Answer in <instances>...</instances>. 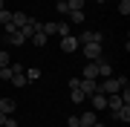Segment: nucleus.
<instances>
[{"label":"nucleus","instance_id":"17","mask_svg":"<svg viewBox=\"0 0 130 127\" xmlns=\"http://www.w3.org/2000/svg\"><path fill=\"white\" fill-rule=\"evenodd\" d=\"M9 43H12V46H23V43H26V38H23L20 32H12V35H9Z\"/></svg>","mask_w":130,"mask_h":127},{"label":"nucleus","instance_id":"27","mask_svg":"<svg viewBox=\"0 0 130 127\" xmlns=\"http://www.w3.org/2000/svg\"><path fill=\"white\" fill-rule=\"evenodd\" d=\"M3 29H6V35H12V32H18V26H14V23H12V20H9V23H6Z\"/></svg>","mask_w":130,"mask_h":127},{"label":"nucleus","instance_id":"16","mask_svg":"<svg viewBox=\"0 0 130 127\" xmlns=\"http://www.w3.org/2000/svg\"><path fill=\"white\" fill-rule=\"evenodd\" d=\"M55 35H61V38L70 35V23H67V20H55Z\"/></svg>","mask_w":130,"mask_h":127},{"label":"nucleus","instance_id":"10","mask_svg":"<svg viewBox=\"0 0 130 127\" xmlns=\"http://www.w3.org/2000/svg\"><path fill=\"white\" fill-rule=\"evenodd\" d=\"M23 75H26V81H29V84H32V81H38L43 72H41V66H26V69H23Z\"/></svg>","mask_w":130,"mask_h":127},{"label":"nucleus","instance_id":"13","mask_svg":"<svg viewBox=\"0 0 130 127\" xmlns=\"http://www.w3.org/2000/svg\"><path fill=\"white\" fill-rule=\"evenodd\" d=\"M67 17H70L67 23H84V20H87V14H84V9H75V12L67 14Z\"/></svg>","mask_w":130,"mask_h":127},{"label":"nucleus","instance_id":"1","mask_svg":"<svg viewBox=\"0 0 130 127\" xmlns=\"http://www.w3.org/2000/svg\"><path fill=\"white\" fill-rule=\"evenodd\" d=\"M121 87H127V78L124 75H119V78L110 75V78H101V81H98V93H101V95H116Z\"/></svg>","mask_w":130,"mask_h":127},{"label":"nucleus","instance_id":"28","mask_svg":"<svg viewBox=\"0 0 130 127\" xmlns=\"http://www.w3.org/2000/svg\"><path fill=\"white\" fill-rule=\"evenodd\" d=\"M67 124H70V127H78V116H70V118H67Z\"/></svg>","mask_w":130,"mask_h":127},{"label":"nucleus","instance_id":"19","mask_svg":"<svg viewBox=\"0 0 130 127\" xmlns=\"http://www.w3.org/2000/svg\"><path fill=\"white\" fill-rule=\"evenodd\" d=\"M107 107H110V110H119V107H121V98H119V93H116V95H107Z\"/></svg>","mask_w":130,"mask_h":127},{"label":"nucleus","instance_id":"20","mask_svg":"<svg viewBox=\"0 0 130 127\" xmlns=\"http://www.w3.org/2000/svg\"><path fill=\"white\" fill-rule=\"evenodd\" d=\"M12 87H29V81H26L23 72H20V75H12Z\"/></svg>","mask_w":130,"mask_h":127},{"label":"nucleus","instance_id":"30","mask_svg":"<svg viewBox=\"0 0 130 127\" xmlns=\"http://www.w3.org/2000/svg\"><path fill=\"white\" fill-rule=\"evenodd\" d=\"M3 124H6V116H3V113H0V127H3Z\"/></svg>","mask_w":130,"mask_h":127},{"label":"nucleus","instance_id":"31","mask_svg":"<svg viewBox=\"0 0 130 127\" xmlns=\"http://www.w3.org/2000/svg\"><path fill=\"white\" fill-rule=\"evenodd\" d=\"M93 127H107V124H101V121H95V124H93Z\"/></svg>","mask_w":130,"mask_h":127},{"label":"nucleus","instance_id":"12","mask_svg":"<svg viewBox=\"0 0 130 127\" xmlns=\"http://www.w3.org/2000/svg\"><path fill=\"white\" fill-rule=\"evenodd\" d=\"M90 98H93V107H95V110H107V95H101V93H93Z\"/></svg>","mask_w":130,"mask_h":127},{"label":"nucleus","instance_id":"6","mask_svg":"<svg viewBox=\"0 0 130 127\" xmlns=\"http://www.w3.org/2000/svg\"><path fill=\"white\" fill-rule=\"evenodd\" d=\"M61 49H64L67 55L75 52V49H78V38H75V35H64V38H61Z\"/></svg>","mask_w":130,"mask_h":127},{"label":"nucleus","instance_id":"26","mask_svg":"<svg viewBox=\"0 0 130 127\" xmlns=\"http://www.w3.org/2000/svg\"><path fill=\"white\" fill-rule=\"evenodd\" d=\"M0 81H12V69H9V66L0 69Z\"/></svg>","mask_w":130,"mask_h":127},{"label":"nucleus","instance_id":"2","mask_svg":"<svg viewBox=\"0 0 130 127\" xmlns=\"http://www.w3.org/2000/svg\"><path fill=\"white\" fill-rule=\"evenodd\" d=\"M75 89H81V93L90 98L93 93H98V81H93V78H78V87H75Z\"/></svg>","mask_w":130,"mask_h":127},{"label":"nucleus","instance_id":"14","mask_svg":"<svg viewBox=\"0 0 130 127\" xmlns=\"http://www.w3.org/2000/svg\"><path fill=\"white\" fill-rule=\"evenodd\" d=\"M110 75H113V66L104 64L101 58H98V78H110Z\"/></svg>","mask_w":130,"mask_h":127},{"label":"nucleus","instance_id":"4","mask_svg":"<svg viewBox=\"0 0 130 127\" xmlns=\"http://www.w3.org/2000/svg\"><path fill=\"white\" fill-rule=\"evenodd\" d=\"M98 121V116H95V110H84V113L78 116V127H93Z\"/></svg>","mask_w":130,"mask_h":127},{"label":"nucleus","instance_id":"24","mask_svg":"<svg viewBox=\"0 0 130 127\" xmlns=\"http://www.w3.org/2000/svg\"><path fill=\"white\" fill-rule=\"evenodd\" d=\"M12 61H9V52L6 49H0V69H3V66H9Z\"/></svg>","mask_w":130,"mask_h":127},{"label":"nucleus","instance_id":"34","mask_svg":"<svg viewBox=\"0 0 130 127\" xmlns=\"http://www.w3.org/2000/svg\"><path fill=\"white\" fill-rule=\"evenodd\" d=\"M0 98H3V93H0Z\"/></svg>","mask_w":130,"mask_h":127},{"label":"nucleus","instance_id":"15","mask_svg":"<svg viewBox=\"0 0 130 127\" xmlns=\"http://www.w3.org/2000/svg\"><path fill=\"white\" fill-rule=\"evenodd\" d=\"M32 43H35V46H46V43H49V38L41 32V29H38V32L32 35Z\"/></svg>","mask_w":130,"mask_h":127},{"label":"nucleus","instance_id":"11","mask_svg":"<svg viewBox=\"0 0 130 127\" xmlns=\"http://www.w3.org/2000/svg\"><path fill=\"white\" fill-rule=\"evenodd\" d=\"M12 23L18 26V29L26 26V23H29V14H26V12H12Z\"/></svg>","mask_w":130,"mask_h":127},{"label":"nucleus","instance_id":"5","mask_svg":"<svg viewBox=\"0 0 130 127\" xmlns=\"http://www.w3.org/2000/svg\"><path fill=\"white\" fill-rule=\"evenodd\" d=\"M101 41H104L101 32H81L78 35V43H81V46H84V43H101Z\"/></svg>","mask_w":130,"mask_h":127},{"label":"nucleus","instance_id":"3","mask_svg":"<svg viewBox=\"0 0 130 127\" xmlns=\"http://www.w3.org/2000/svg\"><path fill=\"white\" fill-rule=\"evenodd\" d=\"M84 58L87 61H98L101 58V43H84Z\"/></svg>","mask_w":130,"mask_h":127},{"label":"nucleus","instance_id":"32","mask_svg":"<svg viewBox=\"0 0 130 127\" xmlns=\"http://www.w3.org/2000/svg\"><path fill=\"white\" fill-rule=\"evenodd\" d=\"M95 3H107V0H95Z\"/></svg>","mask_w":130,"mask_h":127},{"label":"nucleus","instance_id":"21","mask_svg":"<svg viewBox=\"0 0 130 127\" xmlns=\"http://www.w3.org/2000/svg\"><path fill=\"white\" fill-rule=\"evenodd\" d=\"M9 20H12V12H9V9L3 6V9H0V26H6Z\"/></svg>","mask_w":130,"mask_h":127},{"label":"nucleus","instance_id":"29","mask_svg":"<svg viewBox=\"0 0 130 127\" xmlns=\"http://www.w3.org/2000/svg\"><path fill=\"white\" fill-rule=\"evenodd\" d=\"M3 127H18V121H14L12 116H6V124H3Z\"/></svg>","mask_w":130,"mask_h":127},{"label":"nucleus","instance_id":"9","mask_svg":"<svg viewBox=\"0 0 130 127\" xmlns=\"http://www.w3.org/2000/svg\"><path fill=\"white\" fill-rule=\"evenodd\" d=\"M81 78H93V81H98V61H90L87 66H84Z\"/></svg>","mask_w":130,"mask_h":127},{"label":"nucleus","instance_id":"23","mask_svg":"<svg viewBox=\"0 0 130 127\" xmlns=\"http://www.w3.org/2000/svg\"><path fill=\"white\" fill-rule=\"evenodd\" d=\"M55 9H58V14H70V6H67V0H58Z\"/></svg>","mask_w":130,"mask_h":127},{"label":"nucleus","instance_id":"7","mask_svg":"<svg viewBox=\"0 0 130 127\" xmlns=\"http://www.w3.org/2000/svg\"><path fill=\"white\" fill-rule=\"evenodd\" d=\"M14 110H18V101H14V98H6V95H3V98H0V113H3V116H12Z\"/></svg>","mask_w":130,"mask_h":127},{"label":"nucleus","instance_id":"18","mask_svg":"<svg viewBox=\"0 0 130 127\" xmlns=\"http://www.w3.org/2000/svg\"><path fill=\"white\" fill-rule=\"evenodd\" d=\"M70 98H72V104H78V107H81V104L87 101V95H84L81 89H72V93H70Z\"/></svg>","mask_w":130,"mask_h":127},{"label":"nucleus","instance_id":"25","mask_svg":"<svg viewBox=\"0 0 130 127\" xmlns=\"http://www.w3.org/2000/svg\"><path fill=\"white\" fill-rule=\"evenodd\" d=\"M119 12L127 17V14H130V0H121V3H119Z\"/></svg>","mask_w":130,"mask_h":127},{"label":"nucleus","instance_id":"33","mask_svg":"<svg viewBox=\"0 0 130 127\" xmlns=\"http://www.w3.org/2000/svg\"><path fill=\"white\" fill-rule=\"evenodd\" d=\"M0 9H3V0H0Z\"/></svg>","mask_w":130,"mask_h":127},{"label":"nucleus","instance_id":"22","mask_svg":"<svg viewBox=\"0 0 130 127\" xmlns=\"http://www.w3.org/2000/svg\"><path fill=\"white\" fill-rule=\"evenodd\" d=\"M67 6H70V12H75V9H84L87 0H67Z\"/></svg>","mask_w":130,"mask_h":127},{"label":"nucleus","instance_id":"8","mask_svg":"<svg viewBox=\"0 0 130 127\" xmlns=\"http://www.w3.org/2000/svg\"><path fill=\"white\" fill-rule=\"evenodd\" d=\"M113 118H116V121H130V104H121L119 110H113Z\"/></svg>","mask_w":130,"mask_h":127}]
</instances>
